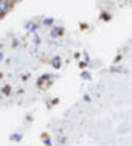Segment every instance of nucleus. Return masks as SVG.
I'll list each match as a JSON object with an SVG mask.
<instances>
[{
  "mask_svg": "<svg viewBox=\"0 0 132 146\" xmlns=\"http://www.w3.org/2000/svg\"><path fill=\"white\" fill-rule=\"evenodd\" d=\"M9 8V5H8V0H0V13H6V9Z\"/></svg>",
  "mask_w": 132,
  "mask_h": 146,
  "instance_id": "obj_1",
  "label": "nucleus"
},
{
  "mask_svg": "<svg viewBox=\"0 0 132 146\" xmlns=\"http://www.w3.org/2000/svg\"><path fill=\"white\" fill-rule=\"evenodd\" d=\"M53 64L58 67V65H61V61H59V59H54V61H53Z\"/></svg>",
  "mask_w": 132,
  "mask_h": 146,
  "instance_id": "obj_2",
  "label": "nucleus"
}]
</instances>
